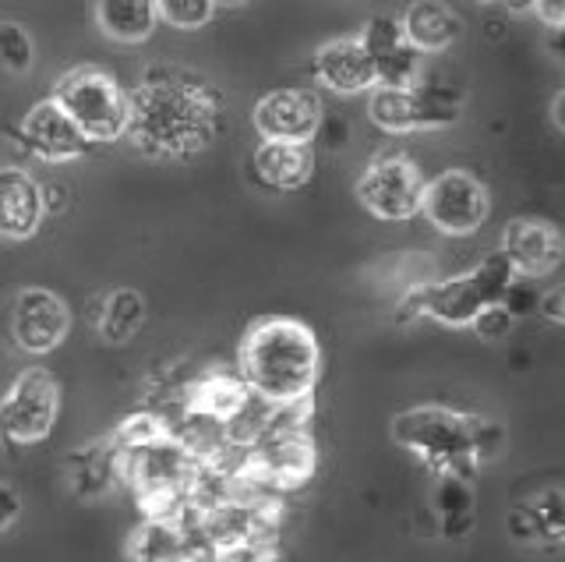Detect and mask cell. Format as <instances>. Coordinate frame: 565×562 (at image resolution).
Returning <instances> with one entry per match:
<instances>
[{
    "label": "cell",
    "instance_id": "29",
    "mask_svg": "<svg viewBox=\"0 0 565 562\" xmlns=\"http://www.w3.org/2000/svg\"><path fill=\"white\" fill-rule=\"evenodd\" d=\"M512 322H516V315H512L505 305H491V308H484L481 315H477V319L470 322V329L481 340H505Z\"/></svg>",
    "mask_w": 565,
    "mask_h": 562
},
{
    "label": "cell",
    "instance_id": "20",
    "mask_svg": "<svg viewBox=\"0 0 565 562\" xmlns=\"http://www.w3.org/2000/svg\"><path fill=\"white\" fill-rule=\"evenodd\" d=\"M509 531L516 541L565 544V488H547L512 509Z\"/></svg>",
    "mask_w": 565,
    "mask_h": 562
},
{
    "label": "cell",
    "instance_id": "15",
    "mask_svg": "<svg viewBox=\"0 0 565 562\" xmlns=\"http://www.w3.org/2000/svg\"><path fill=\"white\" fill-rule=\"evenodd\" d=\"M315 75L326 89L343 93V96L371 93L379 85L375 64H371V54L361 43V36H340V40H329V43L318 46Z\"/></svg>",
    "mask_w": 565,
    "mask_h": 562
},
{
    "label": "cell",
    "instance_id": "8",
    "mask_svg": "<svg viewBox=\"0 0 565 562\" xmlns=\"http://www.w3.org/2000/svg\"><path fill=\"white\" fill-rule=\"evenodd\" d=\"M420 213L435 231L449 237H470L477 234L491 216V191L481 178L470 170H441L435 181L424 188Z\"/></svg>",
    "mask_w": 565,
    "mask_h": 562
},
{
    "label": "cell",
    "instance_id": "21",
    "mask_svg": "<svg viewBox=\"0 0 565 562\" xmlns=\"http://www.w3.org/2000/svg\"><path fill=\"white\" fill-rule=\"evenodd\" d=\"M188 523L181 520H167V517H146L135 531L128 534L124 544V555L128 562H181L188 552Z\"/></svg>",
    "mask_w": 565,
    "mask_h": 562
},
{
    "label": "cell",
    "instance_id": "34",
    "mask_svg": "<svg viewBox=\"0 0 565 562\" xmlns=\"http://www.w3.org/2000/svg\"><path fill=\"white\" fill-rule=\"evenodd\" d=\"M181 562H230V559L220 555L216 549H209V544H202V541H191Z\"/></svg>",
    "mask_w": 565,
    "mask_h": 562
},
{
    "label": "cell",
    "instance_id": "6",
    "mask_svg": "<svg viewBox=\"0 0 565 562\" xmlns=\"http://www.w3.org/2000/svg\"><path fill=\"white\" fill-rule=\"evenodd\" d=\"M53 99L82 128L88 142H117L128 131V93L96 64L71 67L53 85Z\"/></svg>",
    "mask_w": 565,
    "mask_h": 562
},
{
    "label": "cell",
    "instance_id": "30",
    "mask_svg": "<svg viewBox=\"0 0 565 562\" xmlns=\"http://www.w3.org/2000/svg\"><path fill=\"white\" fill-rule=\"evenodd\" d=\"M512 315H530V311H537V305H541V297H537V290H530L526 284H523V276H516V284L509 287V294H505V301H502Z\"/></svg>",
    "mask_w": 565,
    "mask_h": 562
},
{
    "label": "cell",
    "instance_id": "28",
    "mask_svg": "<svg viewBox=\"0 0 565 562\" xmlns=\"http://www.w3.org/2000/svg\"><path fill=\"white\" fill-rule=\"evenodd\" d=\"M35 46L29 40V32L14 22H0V64L8 67L11 75H25L32 67Z\"/></svg>",
    "mask_w": 565,
    "mask_h": 562
},
{
    "label": "cell",
    "instance_id": "17",
    "mask_svg": "<svg viewBox=\"0 0 565 562\" xmlns=\"http://www.w3.org/2000/svg\"><path fill=\"white\" fill-rule=\"evenodd\" d=\"M247 403H252V390L244 385L241 375L234 372H205L202 379H194L184 393V414L188 417H205L216 425H230Z\"/></svg>",
    "mask_w": 565,
    "mask_h": 562
},
{
    "label": "cell",
    "instance_id": "37",
    "mask_svg": "<svg viewBox=\"0 0 565 562\" xmlns=\"http://www.w3.org/2000/svg\"><path fill=\"white\" fill-rule=\"evenodd\" d=\"M237 562H279L269 549H255V552H244L237 555Z\"/></svg>",
    "mask_w": 565,
    "mask_h": 562
},
{
    "label": "cell",
    "instance_id": "35",
    "mask_svg": "<svg viewBox=\"0 0 565 562\" xmlns=\"http://www.w3.org/2000/svg\"><path fill=\"white\" fill-rule=\"evenodd\" d=\"M547 50H552V57H558V64L565 67V22L547 32Z\"/></svg>",
    "mask_w": 565,
    "mask_h": 562
},
{
    "label": "cell",
    "instance_id": "36",
    "mask_svg": "<svg viewBox=\"0 0 565 562\" xmlns=\"http://www.w3.org/2000/svg\"><path fill=\"white\" fill-rule=\"evenodd\" d=\"M552 125L565 135V89L552 99Z\"/></svg>",
    "mask_w": 565,
    "mask_h": 562
},
{
    "label": "cell",
    "instance_id": "22",
    "mask_svg": "<svg viewBox=\"0 0 565 562\" xmlns=\"http://www.w3.org/2000/svg\"><path fill=\"white\" fill-rule=\"evenodd\" d=\"M96 25L114 43H146L159 25L156 0H96Z\"/></svg>",
    "mask_w": 565,
    "mask_h": 562
},
{
    "label": "cell",
    "instance_id": "5",
    "mask_svg": "<svg viewBox=\"0 0 565 562\" xmlns=\"http://www.w3.org/2000/svg\"><path fill=\"white\" fill-rule=\"evenodd\" d=\"M512 284H516V273H512L509 258L502 252H494L470 273L414 287L399 301V319L428 315V319H435L441 326H456V329L470 326L484 308L502 305Z\"/></svg>",
    "mask_w": 565,
    "mask_h": 562
},
{
    "label": "cell",
    "instance_id": "3",
    "mask_svg": "<svg viewBox=\"0 0 565 562\" xmlns=\"http://www.w3.org/2000/svg\"><path fill=\"white\" fill-rule=\"evenodd\" d=\"M393 438L411 449L438 481H470L502 449V428L481 414L452 407H411L393 417Z\"/></svg>",
    "mask_w": 565,
    "mask_h": 562
},
{
    "label": "cell",
    "instance_id": "19",
    "mask_svg": "<svg viewBox=\"0 0 565 562\" xmlns=\"http://www.w3.org/2000/svg\"><path fill=\"white\" fill-rule=\"evenodd\" d=\"M255 173L273 191H297L311 181L315 152L308 142H262L255 149Z\"/></svg>",
    "mask_w": 565,
    "mask_h": 562
},
{
    "label": "cell",
    "instance_id": "25",
    "mask_svg": "<svg viewBox=\"0 0 565 562\" xmlns=\"http://www.w3.org/2000/svg\"><path fill=\"white\" fill-rule=\"evenodd\" d=\"M414 103H417V131L449 128L463 114V93L452 85L438 82H414Z\"/></svg>",
    "mask_w": 565,
    "mask_h": 562
},
{
    "label": "cell",
    "instance_id": "10",
    "mask_svg": "<svg viewBox=\"0 0 565 562\" xmlns=\"http://www.w3.org/2000/svg\"><path fill=\"white\" fill-rule=\"evenodd\" d=\"M71 332V308L61 294L46 287L18 290L11 305V337L25 354H50L57 350Z\"/></svg>",
    "mask_w": 565,
    "mask_h": 562
},
{
    "label": "cell",
    "instance_id": "31",
    "mask_svg": "<svg viewBox=\"0 0 565 562\" xmlns=\"http://www.w3.org/2000/svg\"><path fill=\"white\" fill-rule=\"evenodd\" d=\"M22 517V496H18V488L0 481V531H8V527L18 523Z\"/></svg>",
    "mask_w": 565,
    "mask_h": 562
},
{
    "label": "cell",
    "instance_id": "14",
    "mask_svg": "<svg viewBox=\"0 0 565 562\" xmlns=\"http://www.w3.org/2000/svg\"><path fill=\"white\" fill-rule=\"evenodd\" d=\"M22 142H25V149L32 156H40V160H46V163L78 160V156H85L88 146H93L53 96L40 99L25 114V120H22Z\"/></svg>",
    "mask_w": 565,
    "mask_h": 562
},
{
    "label": "cell",
    "instance_id": "7",
    "mask_svg": "<svg viewBox=\"0 0 565 562\" xmlns=\"http://www.w3.org/2000/svg\"><path fill=\"white\" fill-rule=\"evenodd\" d=\"M61 414V385L46 368H25L0 396V446L25 449L50 438Z\"/></svg>",
    "mask_w": 565,
    "mask_h": 562
},
{
    "label": "cell",
    "instance_id": "9",
    "mask_svg": "<svg viewBox=\"0 0 565 562\" xmlns=\"http://www.w3.org/2000/svg\"><path fill=\"white\" fill-rule=\"evenodd\" d=\"M424 188H428V181H424L420 167L411 156L393 152V156H379V160H371L364 167L358 181V202L375 220L403 223L420 213Z\"/></svg>",
    "mask_w": 565,
    "mask_h": 562
},
{
    "label": "cell",
    "instance_id": "2",
    "mask_svg": "<svg viewBox=\"0 0 565 562\" xmlns=\"http://www.w3.org/2000/svg\"><path fill=\"white\" fill-rule=\"evenodd\" d=\"M237 375L269 407H305L322 379V343L294 315H262L241 337Z\"/></svg>",
    "mask_w": 565,
    "mask_h": 562
},
{
    "label": "cell",
    "instance_id": "18",
    "mask_svg": "<svg viewBox=\"0 0 565 562\" xmlns=\"http://www.w3.org/2000/svg\"><path fill=\"white\" fill-rule=\"evenodd\" d=\"M406 40H411L420 54H441L449 50L459 36H463V22L459 14L441 4V0H414L399 19Z\"/></svg>",
    "mask_w": 565,
    "mask_h": 562
},
{
    "label": "cell",
    "instance_id": "12",
    "mask_svg": "<svg viewBox=\"0 0 565 562\" xmlns=\"http://www.w3.org/2000/svg\"><path fill=\"white\" fill-rule=\"evenodd\" d=\"M499 252L509 258V266L516 276L541 279L547 273H555L565 262V234L552 220L520 216L505 223Z\"/></svg>",
    "mask_w": 565,
    "mask_h": 562
},
{
    "label": "cell",
    "instance_id": "26",
    "mask_svg": "<svg viewBox=\"0 0 565 562\" xmlns=\"http://www.w3.org/2000/svg\"><path fill=\"white\" fill-rule=\"evenodd\" d=\"M75 491L78 496H99V491L110 488V481H117V446L114 438L106 435L103 443L82 449L75 460Z\"/></svg>",
    "mask_w": 565,
    "mask_h": 562
},
{
    "label": "cell",
    "instance_id": "33",
    "mask_svg": "<svg viewBox=\"0 0 565 562\" xmlns=\"http://www.w3.org/2000/svg\"><path fill=\"white\" fill-rule=\"evenodd\" d=\"M534 11L547 29L565 22V0H534Z\"/></svg>",
    "mask_w": 565,
    "mask_h": 562
},
{
    "label": "cell",
    "instance_id": "16",
    "mask_svg": "<svg viewBox=\"0 0 565 562\" xmlns=\"http://www.w3.org/2000/svg\"><path fill=\"white\" fill-rule=\"evenodd\" d=\"M43 216V188L25 170L0 167V241H29Z\"/></svg>",
    "mask_w": 565,
    "mask_h": 562
},
{
    "label": "cell",
    "instance_id": "24",
    "mask_svg": "<svg viewBox=\"0 0 565 562\" xmlns=\"http://www.w3.org/2000/svg\"><path fill=\"white\" fill-rule=\"evenodd\" d=\"M367 117L371 125L388 131V135H406L417 131V103H414V85L411 89H393V85H375L367 96Z\"/></svg>",
    "mask_w": 565,
    "mask_h": 562
},
{
    "label": "cell",
    "instance_id": "11",
    "mask_svg": "<svg viewBox=\"0 0 565 562\" xmlns=\"http://www.w3.org/2000/svg\"><path fill=\"white\" fill-rule=\"evenodd\" d=\"M252 125L262 142H311L322 128V99L308 89H273L255 103Z\"/></svg>",
    "mask_w": 565,
    "mask_h": 562
},
{
    "label": "cell",
    "instance_id": "1",
    "mask_svg": "<svg viewBox=\"0 0 565 562\" xmlns=\"http://www.w3.org/2000/svg\"><path fill=\"white\" fill-rule=\"evenodd\" d=\"M220 135V99L188 78L152 75L128 93L131 146L156 160H188Z\"/></svg>",
    "mask_w": 565,
    "mask_h": 562
},
{
    "label": "cell",
    "instance_id": "23",
    "mask_svg": "<svg viewBox=\"0 0 565 562\" xmlns=\"http://www.w3.org/2000/svg\"><path fill=\"white\" fill-rule=\"evenodd\" d=\"M146 326V297L135 287H120L106 297L103 315H99V337L106 343H128L138 337V329Z\"/></svg>",
    "mask_w": 565,
    "mask_h": 562
},
{
    "label": "cell",
    "instance_id": "32",
    "mask_svg": "<svg viewBox=\"0 0 565 562\" xmlns=\"http://www.w3.org/2000/svg\"><path fill=\"white\" fill-rule=\"evenodd\" d=\"M537 311L544 315L547 322H558V326H565V284H558V287H552L547 294H541V305H537Z\"/></svg>",
    "mask_w": 565,
    "mask_h": 562
},
{
    "label": "cell",
    "instance_id": "27",
    "mask_svg": "<svg viewBox=\"0 0 565 562\" xmlns=\"http://www.w3.org/2000/svg\"><path fill=\"white\" fill-rule=\"evenodd\" d=\"M159 22H167L181 32L205 29L216 14V0H156Z\"/></svg>",
    "mask_w": 565,
    "mask_h": 562
},
{
    "label": "cell",
    "instance_id": "4",
    "mask_svg": "<svg viewBox=\"0 0 565 562\" xmlns=\"http://www.w3.org/2000/svg\"><path fill=\"white\" fill-rule=\"evenodd\" d=\"M311 403L305 407H276L269 432L247 446L244 460L237 464V478L273 491L305 488L318 470V443L308 432Z\"/></svg>",
    "mask_w": 565,
    "mask_h": 562
},
{
    "label": "cell",
    "instance_id": "39",
    "mask_svg": "<svg viewBox=\"0 0 565 562\" xmlns=\"http://www.w3.org/2000/svg\"><path fill=\"white\" fill-rule=\"evenodd\" d=\"M247 0H216V8H241Z\"/></svg>",
    "mask_w": 565,
    "mask_h": 562
},
{
    "label": "cell",
    "instance_id": "13",
    "mask_svg": "<svg viewBox=\"0 0 565 562\" xmlns=\"http://www.w3.org/2000/svg\"><path fill=\"white\" fill-rule=\"evenodd\" d=\"M361 43L367 46L371 64H375L379 85H393V89H411L420 82V50L406 40L399 19L393 14H379L361 32Z\"/></svg>",
    "mask_w": 565,
    "mask_h": 562
},
{
    "label": "cell",
    "instance_id": "38",
    "mask_svg": "<svg viewBox=\"0 0 565 562\" xmlns=\"http://www.w3.org/2000/svg\"><path fill=\"white\" fill-rule=\"evenodd\" d=\"M505 8H509V11H516V14H520V11H534V0H505Z\"/></svg>",
    "mask_w": 565,
    "mask_h": 562
}]
</instances>
